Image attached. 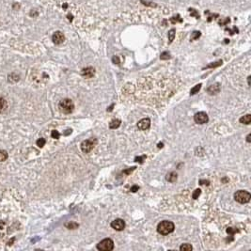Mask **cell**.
I'll return each instance as SVG.
<instances>
[{"mask_svg":"<svg viewBox=\"0 0 251 251\" xmlns=\"http://www.w3.org/2000/svg\"><path fill=\"white\" fill-rule=\"evenodd\" d=\"M52 40L55 44H61L63 41L65 40V36L62 32L57 31L53 34L52 36Z\"/></svg>","mask_w":251,"mask_h":251,"instance_id":"8","label":"cell"},{"mask_svg":"<svg viewBox=\"0 0 251 251\" xmlns=\"http://www.w3.org/2000/svg\"><path fill=\"white\" fill-rule=\"evenodd\" d=\"M194 121L198 124H204V123L208 122L209 117L207 115V113H205V112H203V111L198 112V113H196L194 116Z\"/></svg>","mask_w":251,"mask_h":251,"instance_id":"6","label":"cell"},{"mask_svg":"<svg viewBox=\"0 0 251 251\" xmlns=\"http://www.w3.org/2000/svg\"><path fill=\"white\" fill-rule=\"evenodd\" d=\"M59 109L64 114H70L74 109V105L71 99H63L59 103Z\"/></svg>","mask_w":251,"mask_h":251,"instance_id":"2","label":"cell"},{"mask_svg":"<svg viewBox=\"0 0 251 251\" xmlns=\"http://www.w3.org/2000/svg\"><path fill=\"white\" fill-rule=\"evenodd\" d=\"M8 159V152L4 150H0V162H4Z\"/></svg>","mask_w":251,"mask_h":251,"instance_id":"18","label":"cell"},{"mask_svg":"<svg viewBox=\"0 0 251 251\" xmlns=\"http://www.w3.org/2000/svg\"><path fill=\"white\" fill-rule=\"evenodd\" d=\"M37 146L38 147H40V148H43L44 145H45V143H46V141H45V139L44 138H40V139H38L37 140Z\"/></svg>","mask_w":251,"mask_h":251,"instance_id":"25","label":"cell"},{"mask_svg":"<svg viewBox=\"0 0 251 251\" xmlns=\"http://www.w3.org/2000/svg\"><path fill=\"white\" fill-rule=\"evenodd\" d=\"M97 144V140L95 138H91L88 140H84L81 143V150L84 153H88L92 151V149Z\"/></svg>","mask_w":251,"mask_h":251,"instance_id":"5","label":"cell"},{"mask_svg":"<svg viewBox=\"0 0 251 251\" xmlns=\"http://www.w3.org/2000/svg\"><path fill=\"white\" fill-rule=\"evenodd\" d=\"M250 136H251V135H250V134H249V135H248L247 136V142H250V141H251V139H250Z\"/></svg>","mask_w":251,"mask_h":251,"instance_id":"34","label":"cell"},{"mask_svg":"<svg viewBox=\"0 0 251 251\" xmlns=\"http://www.w3.org/2000/svg\"><path fill=\"white\" fill-rule=\"evenodd\" d=\"M145 158H146V156H145V155H143V156L135 157V160L136 161V162H139V163H141V164H142V163H143V161H144V159H145Z\"/></svg>","mask_w":251,"mask_h":251,"instance_id":"29","label":"cell"},{"mask_svg":"<svg viewBox=\"0 0 251 251\" xmlns=\"http://www.w3.org/2000/svg\"><path fill=\"white\" fill-rule=\"evenodd\" d=\"M200 194H201V190H200V189H196L194 192H193L192 198H193L194 199H199V197L200 196Z\"/></svg>","mask_w":251,"mask_h":251,"instance_id":"24","label":"cell"},{"mask_svg":"<svg viewBox=\"0 0 251 251\" xmlns=\"http://www.w3.org/2000/svg\"><path fill=\"white\" fill-rule=\"evenodd\" d=\"M65 227H66V228L69 229V230H75V229L78 228L79 225L77 224V223H75V222H68V223L65 224Z\"/></svg>","mask_w":251,"mask_h":251,"instance_id":"16","label":"cell"},{"mask_svg":"<svg viewBox=\"0 0 251 251\" xmlns=\"http://www.w3.org/2000/svg\"><path fill=\"white\" fill-rule=\"evenodd\" d=\"M240 122L243 123V124H249L251 122V115L250 114H247L246 116H244L240 119Z\"/></svg>","mask_w":251,"mask_h":251,"instance_id":"15","label":"cell"},{"mask_svg":"<svg viewBox=\"0 0 251 251\" xmlns=\"http://www.w3.org/2000/svg\"><path fill=\"white\" fill-rule=\"evenodd\" d=\"M200 32L199 31H194L192 33V40H198L200 37Z\"/></svg>","mask_w":251,"mask_h":251,"instance_id":"27","label":"cell"},{"mask_svg":"<svg viewBox=\"0 0 251 251\" xmlns=\"http://www.w3.org/2000/svg\"><path fill=\"white\" fill-rule=\"evenodd\" d=\"M220 65H222V60H218V61L214 62V63H211V64H209L206 68H207V69H208V68H216V67L220 66Z\"/></svg>","mask_w":251,"mask_h":251,"instance_id":"23","label":"cell"},{"mask_svg":"<svg viewBox=\"0 0 251 251\" xmlns=\"http://www.w3.org/2000/svg\"><path fill=\"white\" fill-rule=\"evenodd\" d=\"M237 231L238 230L236 229H234V228H228V229H227V232H228L229 234H231V235L234 234L235 232H237Z\"/></svg>","mask_w":251,"mask_h":251,"instance_id":"28","label":"cell"},{"mask_svg":"<svg viewBox=\"0 0 251 251\" xmlns=\"http://www.w3.org/2000/svg\"><path fill=\"white\" fill-rule=\"evenodd\" d=\"M135 166H133V167H131V169H127V170H124L123 173H126V174H129V173H131L133 170H135Z\"/></svg>","mask_w":251,"mask_h":251,"instance_id":"33","label":"cell"},{"mask_svg":"<svg viewBox=\"0 0 251 251\" xmlns=\"http://www.w3.org/2000/svg\"><path fill=\"white\" fill-rule=\"evenodd\" d=\"M199 184H201V185H209V184H210V182H209L208 180H200L199 181Z\"/></svg>","mask_w":251,"mask_h":251,"instance_id":"30","label":"cell"},{"mask_svg":"<svg viewBox=\"0 0 251 251\" xmlns=\"http://www.w3.org/2000/svg\"><path fill=\"white\" fill-rule=\"evenodd\" d=\"M174 229H175L174 224L171 221H166V220L160 222L157 226V231L162 235H167L171 233L174 230Z\"/></svg>","mask_w":251,"mask_h":251,"instance_id":"1","label":"cell"},{"mask_svg":"<svg viewBox=\"0 0 251 251\" xmlns=\"http://www.w3.org/2000/svg\"><path fill=\"white\" fill-rule=\"evenodd\" d=\"M247 82H248V86H250V76L247 77Z\"/></svg>","mask_w":251,"mask_h":251,"instance_id":"36","label":"cell"},{"mask_svg":"<svg viewBox=\"0 0 251 251\" xmlns=\"http://www.w3.org/2000/svg\"><path fill=\"white\" fill-rule=\"evenodd\" d=\"M193 249V247L189 244H183L180 247V250L182 251H190Z\"/></svg>","mask_w":251,"mask_h":251,"instance_id":"19","label":"cell"},{"mask_svg":"<svg viewBox=\"0 0 251 251\" xmlns=\"http://www.w3.org/2000/svg\"><path fill=\"white\" fill-rule=\"evenodd\" d=\"M113 248H114V242L110 238L104 239L97 244V249L101 251H110Z\"/></svg>","mask_w":251,"mask_h":251,"instance_id":"4","label":"cell"},{"mask_svg":"<svg viewBox=\"0 0 251 251\" xmlns=\"http://www.w3.org/2000/svg\"><path fill=\"white\" fill-rule=\"evenodd\" d=\"M111 228L114 229L118 231H121L125 229V222L124 220L121 219V218H118L115 219L114 221H112L111 222Z\"/></svg>","mask_w":251,"mask_h":251,"instance_id":"7","label":"cell"},{"mask_svg":"<svg viewBox=\"0 0 251 251\" xmlns=\"http://www.w3.org/2000/svg\"><path fill=\"white\" fill-rule=\"evenodd\" d=\"M138 189H139V186H137V185H134V186L131 187V191L134 193L136 192V191H138Z\"/></svg>","mask_w":251,"mask_h":251,"instance_id":"32","label":"cell"},{"mask_svg":"<svg viewBox=\"0 0 251 251\" xmlns=\"http://www.w3.org/2000/svg\"><path fill=\"white\" fill-rule=\"evenodd\" d=\"M170 57H171L170 54L169 52H164V53L161 54V56H160V58L162 59V60H166V59H169Z\"/></svg>","mask_w":251,"mask_h":251,"instance_id":"22","label":"cell"},{"mask_svg":"<svg viewBox=\"0 0 251 251\" xmlns=\"http://www.w3.org/2000/svg\"><path fill=\"white\" fill-rule=\"evenodd\" d=\"M94 74H95V70L92 67H87L85 69H83L81 73V74L84 77H86V78H91L94 75Z\"/></svg>","mask_w":251,"mask_h":251,"instance_id":"10","label":"cell"},{"mask_svg":"<svg viewBox=\"0 0 251 251\" xmlns=\"http://www.w3.org/2000/svg\"><path fill=\"white\" fill-rule=\"evenodd\" d=\"M220 84L219 83H216V84H213L210 87L207 88V91L209 94H217L220 91Z\"/></svg>","mask_w":251,"mask_h":251,"instance_id":"11","label":"cell"},{"mask_svg":"<svg viewBox=\"0 0 251 251\" xmlns=\"http://www.w3.org/2000/svg\"><path fill=\"white\" fill-rule=\"evenodd\" d=\"M150 126H151V119L148 118L140 119L138 123H137V127H138L139 130H142V131L148 130L150 128Z\"/></svg>","mask_w":251,"mask_h":251,"instance_id":"9","label":"cell"},{"mask_svg":"<svg viewBox=\"0 0 251 251\" xmlns=\"http://www.w3.org/2000/svg\"><path fill=\"white\" fill-rule=\"evenodd\" d=\"M201 88V84H198V85H196L194 88H191L190 91V95H195L196 93H198Z\"/></svg>","mask_w":251,"mask_h":251,"instance_id":"17","label":"cell"},{"mask_svg":"<svg viewBox=\"0 0 251 251\" xmlns=\"http://www.w3.org/2000/svg\"><path fill=\"white\" fill-rule=\"evenodd\" d=\"M112 60H113V63H115V64H119V58L118 57H113Z\"/></svg>","mask_w":251,"mask_h":251,"instance_id":"31","label":"cell"},{"mask_svg":"<svg viewBox=\"0 0 251 251\" xmlns=\"http://www.w3.org/2000/svg\"><path fill=\"white\" fill-rule=\"evenodd\" d=\"M166 179L167 182H169V183H174V182H176V180H177V174H176L175 172H169V174L166 175Z\"/></svg>","mask_w":251,"mask_h":251,"instance_id":"12","label":"cell"},{"mask_svg":"<svg viewBox=\"0 0 251 251\" xmlns=\"http://www.w3.org/2000/svg\"><path fill=\"white\" fill-rule=\"evenodd\" d=\"M51 135H52L53 138H55V139H58V138H59V136H60V134H59L57 130H53V131H52Z\"/></svg>","mask_w":251,"mask_h":251,"instance_id":"26","label":"cell"},{"mask_svg":"<svg viewBox=\"0 0 251 251\" xmlns=\"http://www.w3.org/2000/svg\"><path fill=\"white\" fill-rule=\"evenodd\" d=\"M121 121L119 119H113V121L109 123V128L110 129H117L121 125Z\"/></svg>","mask_w":251,"mask_h":251,"instance_id":"13","label":"cell"},{"mask_svg":"<svg viewBox=\"0 0 251 251\" xmlns=\"http://www.w3.org/2000/svg\"><path fill=\"white\" fill-rule=\"evenodd\" d=\"M7 108H8V104H7V102H6L5 99L0 98V113L4 112Z\"/></svg>","mask_w":251,"mask_h":251,"instance_id":"14","label":"cell"},{"mask_svg":"<svg viewBox=\"0 0 251 251\" xmlns=\"http://www.w3.org/2000/svg\"><path fill=\"white\" fill-rule=\"evenodd\" d=\"M170 21L172 22V24H176V23H182L183 22V19L181 18V16L179 15V14H177L176 16H174V17H172L171 19H170Z\"/></svg>","mask_w":251,"mask_h":251,"instance_id":"21","label":"cell"},{"mask_svg":"<svg viewBox=\"0 0 251 251\" xmlns=\"http://www.w3.org/2000/svg\"><path fill=\"white\" fill-rule=\"evenodd\" d=\"M175 38V29H171V30L169 31V43H171L173 40H174Z\"/></svg>","mask_w":251,"mask_h":251,"instance_id":"20","label":"cell"},{"mask_svg":"<svg viewBox=\"0 0 251 251\" xmlns=\"http://www.w3.org/2000/svg\"><path fill=\"white\" fill-rule=\"evenodd\" d=\"M163 146H164L163 143H159L158 144V148H163Z\"/></svg>","mask_w":251,"mask_h":251,"instance_id":"35","label":"cell"},{"mask_svg":"<svg viewBox=\"0 0 251 251\" xmlns=\"http://www.w3.org/2000/svg\"><path fill=\"white\" fill-rule=\"evenodd\" d=\"M250 199H251V195L247 191L239 190L234 194V199L239 203H242V204L249 202Z\"/></svg>","mask_w":251,"mask_h":251,"instance_id":"3","label":"cell"}]
</instances>
